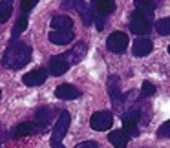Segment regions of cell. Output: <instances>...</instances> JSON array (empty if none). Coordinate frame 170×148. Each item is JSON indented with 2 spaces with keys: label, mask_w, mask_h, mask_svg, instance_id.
Masks as SVG:
<instances>
[{
  "label": "cell",
  "mask_w": 170,
  "mask_h": 148,
  "mask_svg": "<svg viewBox=\"0 0 170 148\" xmlns=\"http://www.w3.org/2000/svg\"><path fill=\"white\" fill-rule=\"evenodd\" d=\"M48 38H49V42H53V44H57V46H66L75 38V33H73V31H55L53 29L48 35Z\"/></svg>",
  "instance_id": "5bb4252c"
},
{
  "label": "cell",
  "mask_w": 170,
  "mask_h": 148,
  "mask_svg": "<svg viewBox=\"0 0 170 148\" xmlns=\"http://www.w3.org/2000/svg\"><path fill=\"white\" fill-rule=\"evenodd\" d=\"M92 7L95 15L108 17L115 11V0H92Z\"/></svg>",
  "instance_id": "7c38bea8"
},
{
  "label": "cell",
  "mask_w": 170,
  "mask_h": 148,
  "mask_svg": "<svg viewBox=\"0 0 170 148\" xmlns=\"http://www.w3.org/2000/svg\"><path fill=\"white\" fill-rule=\"evenodd\" d=\"M55 97L62 101H73L81 97V90L75 88L73 84H60V86L55 88Z\"/></svg>",
  "instance_id": "8fae6325"
},
{
  "label": "cell",
  "mask_w": 170,
  "mask_h": 148,
  "mask_svg": "<svg viewBox=\"0 0 170 148\" xmlns=\"http://www.w3.org/2000/svg\"><path fill=\"white\" fill-rule=\"evenodd\" d=\"M108 141L115 146V148H126L130 141V135L126 133L124 130H113L108 133Z\"/></svg>",
  "instance_id": "2e32d148"
},
{
  "label": "cell",
  "mask_w": 170,
  "mask_h": 148,
  "mask_svg": "<svg viewBox=\"0 0 170 148\" xmlns=\"http://www.w3.org/2000/svg\"><path fill=\"white\" fill-rule=\"evenodd\" d=\"M168 53H170V46H168Z\"/></svg>",
  "instance_id": "83f0119b"
},
{
  "label": "cell",
  "mask_w": 170,
  "mask_h": 148,
  "mask_svg": "<svg viewBox=\"0 0 170 148\" xmlns=\"http://www.w3.org/2000/svg\"><path fill=\"white\" fill-rule=\"evenodd\" d=\"M155 31L159 35H163V37L170 35V17H165L161 20H157L155 22Z\"/></svg>",
  "instance_id": "44dd1931"
},
{
  "label": "cell",
  "mask_w": 170,
  "mask_h": 148,
  "mask_svg": "<svg viewBox=\"0 0 170 148\" xmlns=\"http://www.w3.org/2000/svg\"><path fill=\"white\" fill-rule=\"evenodd\" d=\"M86 51H88L86 44H84V42H77V44L73 46L70 51H66V53H62V55H64V59H66V60L70 62V64L73 66V64H79V62L84 59Z\"/></svg>",
  "instance_id": "30bf717a"
},
{
  "label": "cell",
  "mask_w": 170,
  "mask_h": 148,
  "mask_svg": "<svg viewBox=\"0 0 170 148\" xmlns=\"http://www.w3.org/2000/svg\"><path fill=\"white\" fill-rule=\"evenodd\" d=\"M70 123H71L70 112H66V110L60 112L59 117H57L55 126H53V132H51V146H53V148H64V144H62V139H64V135L68 133Z\"/></svg>",
  "instance_id": "7a4b0ae2"
},
{
  "label": "cell",
  "mask_w": 170,
  "mask_h": 148,
  "mask_svg": "<svg viewBox=\"0 0 170 148\" xmlns=\"http://www.w3.org/2000/svg\"><path fill=\"white\" fill-rule=\"evenodd\" d=\"M48 79V71L44 68H37L33 71H28L26 75L22 77V82L29 88H35V86H40V84H44Z\"/></svg>",
  "instance_id": "ba28073f"
},
{
  "label": "cell",
  "mask_w": 170,
  "mask_h": 148,
  "mask_svg": "<svg viewBox=\"0 0 170 148\" xmlns=\"http://www.w3.org/2000/svg\"><path fill=\"white\" fill-rule=\"evenodd\" d=\"M75 148H99V144L95 143V141H82V143H79Z\"/></svg>",
  "instance_id": "4316f807"
},
{
  "label": "cell",
  "mask_w": 170,
  "mask_h": 148,
  "mask_svg": "<svg viewBox=\"0 0 170 148\" xmlns=\"http://www.w3.org/2000/svg\"><path fill=\"white\" fill-rule=\"evenodd\" d=\"M113 124V115L110 112H95L90 117V126L95 132H106Z\"/></svg>",
  "instance_id": "5b68a950"
},
{
  "label": "cell",
  "mask_w": 170,
  "mask_h": 148,
  "mask_svg": "<svg viewBox=\"0 0 170 148\" xmlns=\"http://www.w3.org/2000/svg\"><path fill=\"white\" fill-rule=\"evenodd\" d=\"M31 60V48L24 42H15L7 48L4 55V66L9 70H20Z\"/></svg>",
  "instance_id": "6da1fadb"
},
{
  "label": "cell",
  "mask_w": 170,
  "mask_h": 148,
  "mask_svg": "<svg viewBox=\"0 0 170 148\" xmlns=\"http://www.w3.org/2000/svg\"><path fill=\"white\" fill-rule=\"evenodd\" d=\"M106 48L112 53H124L126 48H128V35L123 33V31H113L106 40Z\"/></svg>",
  "instance_id": "277c9868"
},
{
  "label": "cell",
  "mask_w": 170,
  "mask_h": 148,
  "mask_svg": "<svg viewBox=\"0 0 170 148\" xmlns=\"http://www.w3.org/2000/svg\"><path fill=\"white\" fill-rule=\"evenodd\" d=\"M51 28L55 31H71L73 28V20L66 15H57L51 18Z\"/></svg>",
  "instance_id": "e0dca14e"
},
{
  "label": "cell",
  "mask_w": 170,
  "mask_h": 148,
  "mask_svg": "<svg viewBox=\"0 0 170 148\" xmlns=\"http://www.w3.org/2000/svg\"><path fill=\"white\" fill-rule=\"evenodd\" d=\"M62 7L64 9H75V11L81 15L84 26H90L93 22V7L88 6L84 0H62Z\"/></svg>",
  "instance_id": "3957f363"
},
{
  "label": "cell",
  "mask_w": 170,
  "mask_h": 148,
  "mask_svg": "<svg viewBox=\"0 0 170 148\" xmlns=\"http://www.w3.org/2000/svg\"><path fill=\"white\" fill-rule=\"evenodd\" d=\"M152 29V22L148 18H145L139 11H135L130 17V31L134 35H148Z\"/></svg>",
  "instance_id": "8992f818"
},
{
  "label": "cell",
  "mask_w": 170,
  "mask_h": 148,
  "mask_svg": "<svg viewBox=\"0 0 170 148\" xmlns=\"http://www.w3.org/2000/svg\"><path fill=\"white\" fill-rule=\"evenodd\" d=\"M37 132V123H20L17 128L13 130V137L18 139V137H26Z\"/></svg>",
  "instance_id": "ac0fdd59"
},
{
  "label": "cell",
  "mask_w": 170,
  "mask_h": 148,
  "mask_svg": "<svg viewBox=\"0 0 170 148\" xmlns=\"http://www.w3.org/2000/svg\"><path fill=\"white\" fill-rule=\"evenodd\" d=\"M135 11H139L145 18H148L152 22L154 20V13H155V4L152 0H135Z\"/></svg>",
  "instance_id": "9a60e30c"
},
{
  "label": "cell",
  "mask_w": 170,
  "mask_h": 148,
  "mask_svg": "<svg viewBox=\"0 0 170 148\" xmlns=\"http://www.w3.org/2000/svg\"><path fill=\"white\" fill-rule=\"evenodd\" d=\"M108 93H110V99L115 110H119L123 113V102H124V95L119 90V77L117 75H112L108 79Z\"/></svg>",
  "instance_id": "52a82bcc"
},
{
  "label": "cell",
  "mask_w": 170,
  "mask_h": 148,
  "mask_svg": "<svg viewBox=\"0 0 170 148\" xmlns=\"http://www.w3.org/2000/svg\"><path fill=\"white\" fill-rule=\"evenodd\" d=\"M154 93H155V86H154L150 81H145L143 86H141V97L146 99V97H152Z\"/></svg>",
  "instance_id": "603a6c76"
},
{
  "label": "cell",
  "mask_w": 170,
  "mask_h": 148,
  "mask_svg": "<svg viewBox=\"0 0 170 148\" xmlns=\"http://www.w3.org/2000/svg\"><path fill=\"white\" fill-rule=\"evenodd\" d=\"M70 66L71 64L64 59V55H55V57L49 59V73H51V75H55V77L64 75V73L70 70Z\"/></svg>",
  "instance_id": "9c48e42d"
},
{
  "label": "cell",
  "mask_w": 170,
  "mask_h": 148,
  "mask_svg": "<svg viewBox=\"0 0 170 148\" xmlns=\"http://www.w3.org/2000/svg\"><path fill=\"white\" fill-rule=\"evenodd\" d=\"M154 44H152V40L150 38H146V37H139L135 42H134V48H132V53L135 57H146L148 53L152 51Z\"/></svg>",
  "instance_id": "4fadbf2b"
},
{
  "label": "cell",
  "mask_w": 170,
  "mask_h": 148,
  "mask_svg": "<svg viewBox=\"0 0 170 148\" xmlns=\"http://www.w3.org/2000/svg\"><path fill=\"white\" fill-rule=\"evenodd\" d=\"M157 137L159 139H170V119L157 128Z\"/></svg>",
  "instance_id": "cb8c5ba5"
},
{
  "label": "cell",
  "mask_w": 170,
  "mask_h": 148,
  "mask_svg": "<svg viewBox=\"0 0 170 148\" xmlns=\"http://www.w3.org/2000/svg\"><path fill=\"white\" fill-rule=\"evenodd\" d=\"M13 13V0H0V24L9 20Z\"/></svg>",
  "instance_id": "d6986e66"
},
{
  "label": "cell",
  "mask_w": 170,
  "mask_h": 148,
  "mask_svg": "<svg viewBox=\"0 0 170 148\" xmlns=\"http://www.w3.org/2000/svg\"><path fill=\"white\" fill-rule=\"evenodd\" d=\"M53 110L49 108V106H44V108H39V112H37V115H35V119H37V123L40 124V126H46L48 123H49V119H51V113Z\"/></svg>",
  "instance_id": "ffe728a7"
},
{
  "label": "cell",
  "mask_w": 170,
  "mask_h": 148,
  "mask_svg": "<svg viewBox=\"0 0 170 148\" xmlns=\"http://www.w3.org/2000/svg\"><path fill=\"white\" fill-rule=\"evenodd\" d=\"M0 97H2V91H0Z\"/></svg>",
  "instance_id": "f1b7e54d"
},
{
  "label": "cell",
  "mask_w": 170,
  "mask_h": 148,
  "mask_svg": "<svg viewBox=\"0 0 170 148\" xmlns=\"http://www.w3.org/2000/svg\"><path fill=\"white\" fill-rule=\"evenodd\" d=\"M104 18L106 17H102V15H93V22H95V26H97L99 31L104 28Z\"/></svg>",
  "instance_id": "484cf974"
},
{
  "label": "cell",
  "mask_w": 170,
  "mask_h": 148,
  "mask_svg": "<svg viewBox=\"0 0 170 148\" xmlns=\"http://www.w3.org/2000/svg\"><path fill=\"white\" fill-rule=\"evenodd\" d=\"M37 4H39V0H20V11H22V15H28Z\"/></svg>",
  "instance_id": "d4e9b609"
},
{
  "label": "cell",
  "mask_w": 170,
  "mask_h": 148,
  "mask_svg": "<svg viewBox=\"0 0 170 148\" xmlns=\"http://www.w3.org/2000/svg\"><path fill=\"white\" fill-rule=\"evenodd\" d=\"M26 28H28V15H20V18L17 20V24L13 28V38L18 37L20 33H24Z\"/></svg>",
  "instance_id": "7402d4cb"
}]
</instances>
